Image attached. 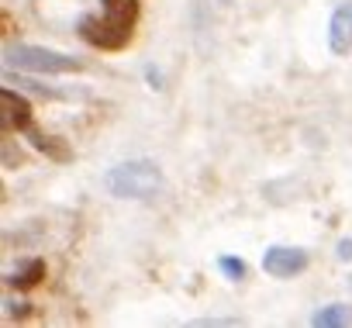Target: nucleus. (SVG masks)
<instances>
[{
  "mask_svg": "<svg viewBox=\"0 0 352 328\" xmlns=\"http://www.w3.org/2000/svg\"><path fill=\"white\" fill-rule=\"evenodd\" d=\"M76 35L87 42V45H94V49H100V52H121V49H128V42L135 39V25H128V21H118V18H111V14H83L80 21H76Z\"/></svg>",
  "mask_w": 352,
  "mask_h": 328,
  "instance_id": "nucleus-3",
  "label": "nucleus"
},
{
  "mask_svg": "<svg viewBox=\"0 0 352 328\" xmlns=\"http://www.w3.org/2000/svg\"><path fill=\"white\" fill-rule=\"evenodd\" d=\"M25 138H28V142H32V145H35L42 155H49V159H56V162H69V159H73V149H69L63 138L45 135V131H42V128H35V124L25 131Z\"/></svg>",
  "mask_w": 352,
  "mask_h": 328,
  "instance_id": "nucleus-7",
  "label": "nucleus"
},
{
  "mask_svg": "<svg viewBox=\"0 0 352 328\" xmlns=\"http://www.w3.org/2000/svg\"><path fill=\"white\" fill-rule=\"evenodd\" d=\"M35 124V111H32V100L11 87H0V128L4 131H18L25 135L28 128Z\"/></svg>",
  "mask_w": 352,
  "mask_h": 328,
  "instance_id": "nucleus-4",
  "label": "nucleus"
},
{
  "mask_svg": "<svg viewBox=\"0 0 352 328\" xmlns=\"http://www.w3.org/2000/svg\"><path fill=\"white\" fill-rule=\"evenodd\" d=\"M100 8H104V14L135 25L138 14H142V0H100Z\"/></svg>",
  "mask_w": 352,
  "mask_h": 328,
  "instance_id": "nucleus-10",
  "label": "nucleus"
},
{
  "mask_svg": "<svg viewBox=\"0 0 352 328\" xmlns=\"http://www.w3.org/2000/svg\"><path fill=\"white\" fill-rule=\"evenodd\" d=\"M4 307H8L4 314H8L11 321H18V318L25 321V318L32 314V304H28V300H14V297H8V300H4Z\"/></svg>",
  "mask_w": 352,
  "mask_h": 328,
  "instance_id": "nucleus-12",
  "label": "nucleus"
},
{
  "mask_svg": "<svg viewBox=\"0 0 352 328\" xmlns=\"http://www.w3.org/2000/svg\"><path fill=\"white\" fill-rule=\"evenodd\" d=\"M328 49L335 56H352V0H342V4L331 11L328 21Z\"/></svg>",
  "mask_w": 352,
  "mask_h": 328,
  "instance_id": "nucleus-6",
  "label": "nucleus"
},
{
  "mask_svg": "<svg viewBox=\"0 0 352 328\" xmlns=\"http://www.w3.org/2000/svg\"><path fill=\"white\" fill-rule=\"evenodd\" d=\"M45 280V259H25L14 273H8V287H14V290H32V287H38Z\"/></svg>",
  "mask_w": 352,
  "mask_h": 328,
  "instance_id": "nucleus-8",
  "label": "nucleus"
},
{
  "mask_svg": "<svg viewBox=\"0 0 352 328\" xmlns=\"http://www.w3.org/2000/svg\"><path fill=\"white\" fill-rule=\"evenodd\" d=\"M221 4H232V0H221Z\"/></svg>",
  "mask_w": 352,
  "mask_h": 328,
  "instance_id": "nucleus-15",
  "label": "nucleus"
},
{
  "mask_svg": "<svg viewBox=\"0 0 352 328\" xmlns=\"http://www.w3.org/2000/svg\"><path fill=\"white\" fill-rule=\"evenodd\" d=\"M145 76H148V83H152V90H162V73H159L155 66H148V69H145Z\"/></svg>",
  "mask_w": 352,
  "mask_h": 328,
  "instance_id": "nucleus-14",
  "label": "nucleus"
},
{
  "mask_svg": "<svg viewBox=\"0 0 352 328\" xmlns=\"http://www.w3.org/2000/svg\"><path fill=\"white\" fill-rule=\"evenodd\" d=\"M349 321H352V307L349 304H328V307L314 311V318H311L314 328H342Z\"/></svg>",
  "mask_w": 352,
  "mask_h": 328,
  "instance_id": "nucleus-9",
  "label": "nucleus"
},
{
  "mask_svg": "<svg viewBox=\"0 0 352 328\" xmlns=\"http://www.w3.org/2000/svg\"><path fill=\"white\" fill-rule=\"evenodd\" d=\"M218 270L232 280V283H239V280H245V273H249V266H245V259H239V256H221L218 259Z\"/></svg>",
  "mask_w": 352,
  "mask_h": 328,
  "instance_id": "nucleus-11",
  "label": "nucleus"
},
{
  "mask_svg": "<svg viewBox=\"0 0 352 328\" xmlns=\"http://www.w3.org/2000/svg\"><path fill=\"white\" fill-rule=\"evenodd\" d=\"M104 187L111 197L118 201H148L162 190V170L152 159H131V162H118L107 170Z\"/></svg>",
  "mask_w": 352,
  "mask_h": 328,
  "instance_id": "nucleus-1",
  "label": "nucleus"
},
{
  "mask_svg": "<svg viewBox=\"0 0 352 328\" xmlns=\"http://www.w3.org/2000/svg\"><path fill=\"white\" fill-rule=\"evenodd\" d=\"M4 66L21 69V73H45V76H63V73H83V63L76 56L42 49V45H8L4 49Z\"/></svg>",
  "mask_w": 352,
  "mask_h": 328,
  "instance_id": "nucleus-2",
  "label": "nucleus"
},
{
  "mask_svg": "<svg viewBox=\"0 0 352 328\" xmlns=\"http://www.w3.org/2000/svg\"><path fill=\"white\" fill-rule=\"evenodd\" d=\"M349 283H352V280H349Z\"/></svg>",
  "mask_w": 352,
  "mask_h": 328,
  "instance_id": "nucleus-16",
  "label": "nucleus"
},
{
  "mask_svg": "<svg viewBox=\"0 0 352 328\" xmlns=\"http://www.w3.org/2000/svg\"><path fill=\"white\" fill-rule=\"evenodd\" d=\"M311 263V256L304 249H294V245H270L263 252V270L276 280H290L297 273H304Z\"/></svg>",
  "mask_w": 352,
  "mask_h": 328,
  "instance_id": "nucleus-5",
  "label": "nucleus"
},
{
  "mask_svg": "<svg viewBox=\"0 0 352 328\" xmlns=\"http://www.w3.org/2000/svg\"><path fill=\"white\" fill-rule=\"evenodd\" d=\"M335 256H338L342 263H349V259H352V239H342L338 249H335Z\"/></svg>",
  "mask_w": 352,
  "mask_h": 328,
  "instance_id": "nucleus-13",
  "label": "nucleus"
}]
</instances>
